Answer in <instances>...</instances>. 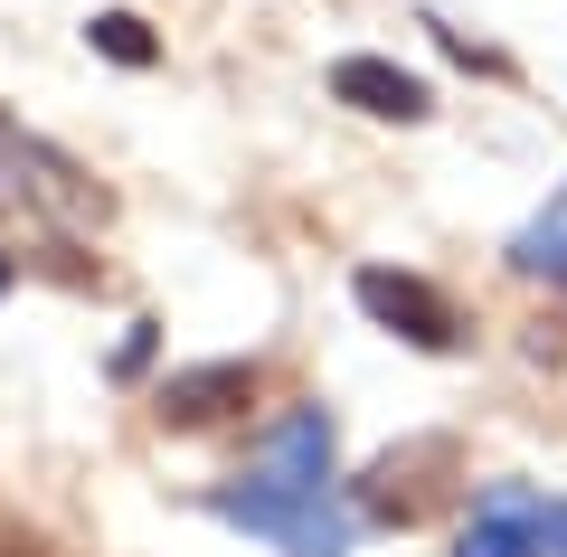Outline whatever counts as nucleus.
<instances>
[{"label":"nucleus","instance_id":"nucleus-1","mask_svg":"<svg viewBox=\"0 0 567 557\" xmlns=\"http://www.w3.org/2000/svg\"><path fill=\"white\" fill-rule=\"evenodd\" d=\"M208 510L237 519V529H256V538H275L284 557H341L350 548V510L331 501V416L322 406L275 416L256 473H237Z\"/></svg>","mask_w":567,"mask_h":557},{"label":"nucleus","instance_id":"nucleus-2","mask_svg":"<svg viewBox=\"0 0 567 557\" xmlns=\"http://www.w3.org/2000/svg\"><path fill=\"white\" fill-rule=\"evenodd\" d=\"M0 208L10 218H39V227H66V237H95L114 218V199L85 179V161H66L58 142L20 133L10 114H0Z\"/></svg>","mask_w":567,"mask_h":557},{"label":"nucleus","instance_id":"nucleus-3","mask_svg":"<svg viewBox=\"0 0 567 557\" xmlns=\"http://www.w3.org/2000/svg\"><path fill=\"white\" fill-rule=\"evenodd\" d=\"M454 557H567V501L529 492V482H492L473 501Z\"/></svg>","mask_w":567,"mask_h":557},{"label":"nucleus","instance_id":"nucleus-4","mask_svg":"<svg viewBox=\"0 0 567 557\" xmlns=\"http://www.w3.org/2000/svg\"><path fill=\"white\" fill-rule=\"evenodd\" d=\"M360 312L379 321V331H398V340H416V350H454L464 340V321H454V302L435 293L425 275H398V265H360Z\"/></svg>","mask_w":567,"mask_h":557},{"label":"nucleus","instance_id":"nucleus-5","mask_svg":"<svg viewBox=\"0 0 567 557\" xmlns=\"http://www.w3.org/2000/svg\"><path fill=\"white\" fill-rule=\"evenodd\" d=\"M237 406H256V369H246V359H208V369H181V379H162L152 416H162L171 435H199V425L237 416Z\"/></svg>","mask_w":567,"mask_h":557},{"label":"nucleus","instance_id":"nucleus-6","mask_svg":"<svg viewBox=\"0 0 567 557\" xmlns=\"http://www.w3.org/2000/svg\"><path fill=\"white\" fill-rule=\"evenodd\" d=\"M425 473H454V444L445 435L406 444V454H379V463H369V482H360V510L369 519H425V510H435V492H445V482H425Z\"/></svg>","mask_w":567,"mask_h":557},{"label":"nucleus","instance_id":"nucleus-7","mask_svg":"<svg viewBox=\"0 0 567 557\" xmlns=\"http://www.w3.org/2000/svg\"><path fill=\"white\" fill-rule=\"evenodd\" d=\"M331 95L360 104V114H379V123H425V85L406 76V66H388V58H341L331 66Z\"/></svg>","mask_w":567,"mask_h":557},{"label":"nucleus","instance_id":"nucleus-8","mask_svg":"<svg viewBox=\"0 0 567 557\" xmlns=\"http://www.w3.org/2000/svg\"><path fill=\"white\" fill-rule=\"evenodd\" d=\"M511 265H520V275H558V283H567V189H558V199H548L539 218L520 227V246H511Z\"/></svg>","mask_w":567,"mask_h":557},{"label":"nucleus","instance_id":"nucleus-9","mask_svg":"<svg viewBox=\"0 0 567 557\" xmlns=\"http://www.w3.org/2000/svg\"><path fill=\"white\" fill-rule=\"evenodd\" d=\"M85 39H95V48H104L114 66H152V58H162V48H152V29H142L133 10H104V20L85 29Z\"/></svg>","mask_w":567,"mask_h":557},{"label":"nucleus","instance_id":"nucleus-10","mask_svg":"<svg viewBox=\"0 0 567 557\" xmlns=\"http://www.w3.org/2000/svg\"><path fill=\"white\" fill-rule=\"evenodd\" d=\"M10 275H20V265H10V256H0V293H10Z\"/></svg>","mask_w":567,"mask_h":557}]
</instances>
